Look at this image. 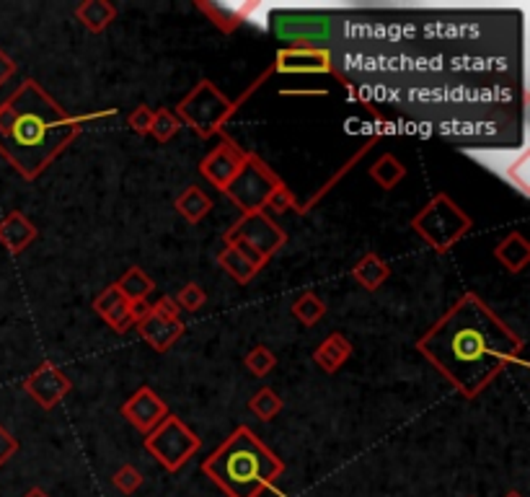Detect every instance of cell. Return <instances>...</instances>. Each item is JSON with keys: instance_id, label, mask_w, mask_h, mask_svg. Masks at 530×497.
<instances>
[{"instance_id": "obj_1", "label": "cell", "mask_w": 530, "mask_h": 497, "mask_svg": "<svg viewBox=\"0 0 530 497\" xmlns=\"http://www.w3.org/2000/svg\"><path fill=\"white\" fill-rule=\"evenodd\" d=\"M416 348L463 397L474 399L520 355L523 340L476 293H466Z\"/></svg>"}, {"instance_id": "obj_2", "label": "cell", "mask_w": 530, "mask_h": 497, "mask_svg": "<svg viewBox=\"0 0 530 497\" xmlns=\"http://www.w3.org/2000/svg\"><path fill=\"white\" fill-rule=\"evenodd\" d=\"M80 122L37 80H24L0 104V156L24 179H37L78 138Z\"/></svg>"}, {"instance_id": "obj_3", "label": "cell", "mask_w": 530, "mask_h": 497, "mask_svg": "<svg viewBox=\"0 0 530 497\" xmlns=\"http://www.w3.org/2000/svg\"><path fill=\"white\" fill-rule=\"evenodd\" d=\"M202 472L228 497H262L277 484L285 464L251 427L241 425L205 459Z\"/></svg>"}, {"instance_id": "obj_4", "label": "cell", "mask_w": 530, "mask_h": 497, "mask_svg": "<svg viewBox=\"0 0 530 497\" xmlns=\"http://www.w3.org/2000/svg\"><path fill=\"white\" fill-rule=\"evenodd\" d=\"M411 228L425 239L434 251H448L456 241L463 239V233L471 228V218L456 205V199L448 198L445 192H437L414 218Z\"/></svg>"}, {"instance_id": "obj_5", "label": "cell", "mask_w": 530, "mask_h": 497, "mask_svg": "<svg viewBox=\"0 0 530 497\" xmlns=\"http://www.w3.org/2000/svg\"><path fill=\"white\" fill-rule=\"evenodd\" d=\"M236 106L239 104H233L225 94H220L215 83L205 78L176 106V117L179 122L189 124L199 138H210L223 130V124L236 112Z\"/></svg>"}, {"instance_id": "obj_6", "label": "cell", "mask_w": 530, "mask_h": 497, "mask_svg": "<svg viewBox=\"0 0 530 497\" xmlns=\"http://www.w3.org/2000/svg\"><path fill=\"white\" fill-rule=\"evenodd\" d=\"M288 241L285 231L265 213H243V218L225 233V244L236 247L254 267H265L269 257Z\"/></svg>"}, {"instance_id": "obj_7", "label": "cell", "mask_w": 530, "mask_h": 497, "mask_svg": "<svg viewBox=\"0 0 530 497\" xmlns=\"http://www.w3.org/2000/svg\"><path fill=\"white\" fill-rule=\"evenodd\" d=\"M199 435H194L187 425L179 417L169 415L158 427H153L145 435V448L147 453L166 469V472H179L184 464L192 461V456L199 451Z\"/></svg>"}, {"instance_id": "obj_8", "label": "cell", "mask_w": 530, "mask_h": 497, "mask_svg": "<svg viewBox=\"0 0 530 497\" xmlns=\"http://www.w3.org/2000/svg\"><path fill=\"white\" fill-rule=\"evenodd\" d=\"M280 184H282L280 176L274 174L257 153H248L239 174L231 179V184L223 192L233 199L243 213H265L266 202Z\"/></svg>"}, {"instance_id": "obj_9", "label": "cell", "mask_w": 530, "mask_h": 497, "mask_svg": "<svg viewBox=\"0 0 530 497\" xmlns=\"http://www.w3.org/2000/svg\"><path fill=\"white\" fill-rule=\"evenodd\" d=\"M140 334L150 342V348L158 350V352H166V350L184 334V324L179 319V306L173 299H161L158 303L150 306L147 316L143 322L138 324Z\"/></svg>"}, {"instance_id": "obj_10", "label": "cell", "mask_w": 530, "mask_h": 497, "mask_svg": "<svg viewBox=\"0 0 530 497\" xmlns=\"http://www.w3.org/2000/svg\"><path fill=\"white\" fill-rule=\"evenodd\" d=\"M246 156H248V153H246L236 140L223 138L220 146L205 156V161L199 164V172H202V176H205L207 181H213L217 190H225V187L231 184V179L239 174V169L243 166Z\"/></svg>"}, {"instance_id": "obj_11", "label": "cell", "mask_w": 530, "mask_h": 497, "mask_svg": "<svg viewBox=\"0 0 530 497\" xmlns=\"http://www.w3.org/2000/svg\"><path fill=\"white\" fill-rule=\"evenodd\" d=\"M122 415L127 417V423L132 427H138L143 435H147L153 427H158L169 417V407L150 386H140L132 397L122 404Z\"/></svg>"}, {"instance_id": "obj_12", "label": "cell", "mask_w": 530, "mask_h": 497, "mask_svg": "<svg viewBox=\"0 0 530 497\" xmlns=\"http://www.w3.org/2000/svg\"><path fill=\"white\" fill-rule=\"evenodd\" d=\"M71 378L49 360H45L34 373H29L24 381L26 394L34 401H39L45 409H52L57 401H63V397L71 392Z\"/></svg>"}, {"instance_id": "obj_13", "label": "cell", "mask_w": 530, "mask_h": 497, "mask_svg": "<svg viewBox=\"0 0 530 497\" xmlns=\"http://www.w3.org/2000/svg\"><path fill=\"white\" fill-rule=\"evenodd\" d=\"M274 71L280 73H334V63L332 55L314 47H288V50L277 52V63Z\"/></svg>"}, {"instance_id": "obj_14", "label": "cell", "mask_w": 530, "mask_h": 497, "mask_svg": "<svg viewBox=\"0 0 530 497\" xmlns=\"http://www.w3.org/2000/svg\"><path fill=\"white\" fill-rule=\"evenodd\" d=\"M34 239H37V228L21 210H11L0 221V244L8 248L11 254H21Z\"/></svg>"}, {"instance_id": "obj_15", "label": "cell", "mask_w": 530, "mask_h": 497, "mask_svg": "<svg viewBox=\"0 0 530 497\" xmlns=\"http://www.w3.org/2000/svg\"><path fill=\"white\" fill-rule=\"evenodd\" d=\"M352 355V342L344 334H332L326 337L314 352V360L318 368H324V373H337Z\"/></svg>"}, {"instance_id": "obj_16", "label": "cell", "mask_w": 530, "mask_h": 497, "mask_svg": "<svg viewBox=\"0 0 530 497\" xmlns=\"http://www.w3.org/2000/svg\"><path fill=\"white\" fill-rule=\"evenodd\" d=\"M494 254H497V259L505 265L509 273H520V270H526V265L530 262V244L526 241L523 233L515 231L497 247Z\"/></svg>"}, {"instance_id": "obj_17", "label": "cell", "mask_w": 530, "mask_h": 497, "mask_svg": "<svg viewBox=\"0 0 530 497\" xmlns=\"http://www.w3.org/2000/svg\"><path fill=\"white\" fill-rule=\"evenodd\" d=\"M75 16L83 21L88 31H104L117 19V8L109 0H86L75 8Z\"/></svg>"}, {"instance_id": "obj_18", "label": "cell", "mask_w": 530, "mask_h": 497, "mask_svg": "<svg viewBox=\"0 0 530 497\" xmlns=\"http://www.w3.org/2000/svg\"><path fill=\"white\" fill-rule=\"evenodd\" d=\"M352 274H355V280L360 282L365 291H378L388 280L391 270H388V265L378 254L370 251V254H365L360 262L352 267Z\"/></svg>"}, {"instance_id": "obj_19", "label": "cell", "mask_w": 530, "mask_h": 497, "mask_svg": "<svg viewBox=\"0 0 530 497\" xmlns=\"http://www.w3.org/2000/svg\"><path fill=\"white\" fill-rule=\"evenodd\" d=\"M176 210L189 221L199 223L210 210H213V199L207 198V192H202L199 187H187L179 198H176Z\"/></svg>"}, {"instance_id": "obj_20", "label": "cell", "mask_w": 530, "mask_h": 497, "mask_svg": "<svg viewBox=\"0 0 530 497\" xmlns=\"http://www.w3.org/2000/svg\"><path fill=\"white\" fill-rule=\"evenodd\" d=\"M114 285L120 288V293L130 300V303H135V300H147V296L156 291L150 274L145 273L143 267H130Z\"/></svg>"}, {"instance_id": "obj_21", "label": "cell", "mask_w": 530, "mask_h": 497, "mask_svg": "<svg viewBox=\"0 0 530 497\" xmlns=\"http://www.w3.org/2000/svg\"><path fill=\"white\" fill-rule=\"evenodd\" d=\"M199 8L215 21L223 31H233L236 26L248 19L251 11H257L259 5H217V3H199Z\"/></svg>"}, {"instance_id": "obj_22", "label": "cell", "mask_w": 530, "mask_h": 497, "mask_svg": "<svg viewBox=\"0 0 530 497\" xmlns=\"http://www.w3.org/2000/svg\"><path fill=\"white\" fill-rule=\"evenodd\" d=\"M217 262H220V267L225 270V273L231 274L233 280H239V282H251L257 273H259V267H254L246 257H243L241 251L236 247H231V244H225V248L217 254Z\"/></svg>"}, {"instance_id": "obj_23", "label": "cell", "mask_w": 530, "mask_h": 497, "mask_svg": "<svg viewBox=\"0 0 530 497\" xmlns=\"http://www.w3.org/2000/svg\"><path fill=\"white\" fill-rule=\"evenodd\" d=\"M370 176H373L383 190H393V187L407 176V166H404L393 153H386V156H381V158L370 166Z\"/></svg>"}, {"instance_id": "obj_24", "label": "cell", "mask_w": 530, "mask_h": 497, "mask_svg": "<svg viewBox=\"0 0 530 497\" xmlns=\"http://www.w3.org/2000/svg\"><path fill=\"white\" fill-rule=\"evenodd\" d=\"M248 409L262 420V423H272L280 412H282V399L274 389H259L254 397L248 399Z\"/></svg>"}, {"instance_id": "obj_25", "label": "cell", "mask_w": 530, "mask_h": 497, "mask_svg": "<svg viewBox=\"0 0 530 497\" xmlns=\"http://www.w3.org/2000/svg\"><path fill=\"white\" fill-rule=\"evenodd\" d=\"M292 314H295V319H298V322H303L306 326H314L315 322H321V319H324V314H326V303L318 299L315 293H303L300 299L292 303Z\"/></svg>"}, {"instance_id": "obj_26", "label": "cell", "mask_w": 530, "mask_h": 497, "mask_svg": "<svg viewBox=\"0 0 530 497\" xmlns=\"http://www.w3.org/2000/svg\"><path fill=\"white\" fill-rule=\"evenodd\" d=\"M179 117L171 112V109H158V112H153V122H150V135L158 140V143H169L171 138L179 132Z\"/></svg>"}, {"instance_id": "obj_27", "label": "cell", "mask_w": 530, "mask_h": 497, "mask_svg": "<svg viewBox=\"0 0 530 497\" xmlns=\"http://www.w3.org/2000/svg\"><path fill=\"white\" fill-rule=\"evenodd\" d=\"M143 474H140L138 467H132V464H122L120 469L114 472V476H112V484L120 490L122 495H135L143 487Z\"/></svg>"}, {"instance_id": "obj_28", "label": "cell", "mask_w": 530, "mask_h": 497, "mask_svg": "<svg viewBox=\"0 0 530 497\" xmlns=\"http://www.w3.org/2000/svg\"><path fill=\"white\" fill-rule=\"evenodd\" d=\"M274 366H277V358H274V352L269 348H265V345L254 348L246 355V368L254 373V375H259V378L274 371Z\"/></svg>"}, {"instance_id": "obj_29", "label": "cell", "mask_w": 530, "mask_h": 497, "mask_svg": "<svg viewBox=\"0 0 530 497\" xmlns=\"http://www.w3.org/2000/svg\"><path fill=\"white\" fill-rule=\"evenodd\" d=\"M173 300H176V306H179L181 311H199V308L205 306V300H207V293H205L202 285L187 282Z\"/></svg>"}, {"instance_id": "obj_30", "label": "cell", "mask_w": 530, "mask_h": 497, "mask_svg": "<svg viewBox=\"0 0 530 497\" xmlns=\"http://www.w3.org/2000/svg\"><path fill=\"white\" fill-rule=\"evenodd\" d=\"M104 319L106 324L112 326V329H117V332H127L130 326H132V311H130V300L122 299L109 314H104Z\"/></svg>"}, {"instance_id": "obj_31", "label": "cell", "mask_w": 530, "mask_h": 497, "mask_svg": "<svg viewBox=\"0 0 530 497\" xmlns=\"http://www.w3.org/2000/svg\"><path fill=\"white\" fill-rule=\"evenodd\" d=\"M150 122H153V109L147 104H140L132 114H130V127L138 135H147L150 132Z\"/></svg>"}, {"instance_id": "obj_32", "label": "cell", "mask_w": 530, "mask_h": 497, "mask_svg": "<svg viewBox=\"0 0 530 497\" xmlns=\"http://www.w3.org/2000/svg\"><path fill=\"white\" fill-rule=\"evenodd\" d=\"M122 299H124V296L120 293V288H117V285H109L106 291H101V296H98L97 303H94V308H97L98 316H104V314H109Z\"/></svg>"}, {"instance_id": "obj_33", "label": "cell", "mask_w": 530, "mask_h": 497, "mask_svg": "<svg viewBox=\"0 0 530 497\" xmlns=\"http://www.w3.org/2000/svg\"><path fill=\"white\" fill-rule=\"evenodd\" d=\"M19 453V441L0 425V469Z\"/></svg>"}, {"instance_id": "obj_34", "label": "cell", "mask_w": 530, "mask_h": 497, "mask_svg": "<svg viewBox=\"0 0 530 497\" xmlns=\"http://www.w3.org/2000/svg\"><path fill=\"white\" fill-rule=\"evenodd\" d=\"M266 207H274V210H280V213H285L290 207H295V198H292V192H290L288 184H280L274 192H272V198L266 202Z\"/></svg>"}, {"instance_id": "obj_35", "label": "cell", "mask_w": 530, "mask_h": 497, "mask_svg": "<svg viewBox=\"0 0 530 497\" xmlns=\"http://www.w3.org/2000/svg\"><path fill=\"white\" fill-rule=\"evenodd\" d=\"M16 75V63L8 52L0 50V86H5Z\"/></svg>"}, {"instance_id": "obj_36", "label": "cell", "mask_w": 530, "mask_h": 497, "mask_svg": "<svg viewBox=\"0 0 530 497\" xmlns=\"http://www.w3.org/2000/svg\"><path fill=\"white\" fill-rule=\"evenodd\" d=\"M24 497H49V493L45 487H31V490H26Z\"/></svg>"}, {"instance_id": "obj_37", "label": "cell", "mask_w": 530, "mask_h": 497, "mask_svg": "<svg viewBox=\"0 0 530 497\" xmlns=\"http://www.w3.org/2000/svg\"><path fill=\"white\" fill-rule=\"evenodd\" d=\"M505 497H523V495H520V493H517V490H512V493H507Z\"/></svg>"}]
</instances>
